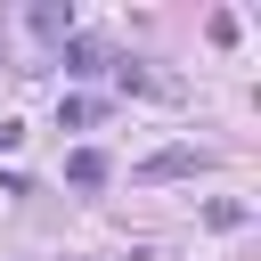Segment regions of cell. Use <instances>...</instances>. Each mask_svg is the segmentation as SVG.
<instances>
[{
    "label": "cell",
    "mask_w": 261,
    "mask_h": 261,
    "mask_svg": "<svg viewBox=\"0 0 261 261\" xmlns=\"http://www.w3.org/2000/svg\"><path fill=\"white\" fill-rule=\"evenodd\" d=\"M106 171H114V163H106L98 147H73V155H65V179H73V188H106Z\"/></svg>",
    "instance_id": "7a4b0ae2"
},
{
    "label": "cell",
    "mask_w": 261,
    "mask_h": 261,
    "mask_svg": "<svg viewBox=\"0 0 261 261\" xmlns=\"http://www.w3.org/2000/svg\"><path fill=\"white\" fill-rule=\"evenodd\" d=\"M33 33H65V41H73V8H57V0L33 8Z\"/></svg>",
    "instance_id": "277c9868"
},
{
    "label": "cell",
    "mask_w": 261,
    "mask_h": 261,
    "mask_svg": "<svg viewBox=\"0 0 261 261\" xmlns=\"http://www.w3.org/2000/svg\"><path fill=\"white\" fill-rule=\"evenodd\" d=\"M188 171H204V155H196V147H163V155H147V163H139V179H188Z\"/></svg>",
    "instance_id": "6da1fadb"
},
{
    "label": "cell",
    "mask_w": 261,
    "mask_h": 261,
    "mask_svg": "<svg viewBox=\"0 0 261 261\" xmlns=\"http://www.w3.org/2000/svg\"><path fill=\"white\" fill-rule=\"evenodd\" d=\"M204 220H212V228H245V220H253V212H245V204H237V196H220V204H204Z\"/></svg>",
    "instance_id": "5b68a950"
},
{
    "label": "cell",
    "mask_w": 261,
    "mask_h": 261,
    "mask_svg": "<svg viewBox=\"0 0 261 261\" xmlns=\"http://www.w3.org/2000/svg\"><path fill=\"white\" fill-rule=\"evenodd\" d=\"M98 65H106L98 41H65V73H98Z\"/></svg>",
    "instance_id": "3957f363"
}]
</instances>
